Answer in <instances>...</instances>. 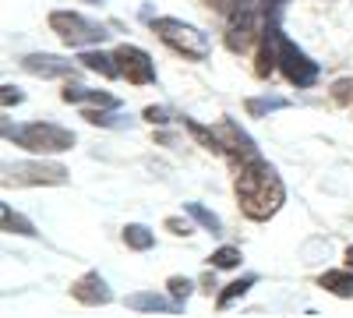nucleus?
<instances>
[{
  "instance_id": "25",
  "label": "nucleus",
  "mask_w": 353,
  "mask_h": 318,
  "mask_svg": "<svg viewBox=\"0 0 353 318\" xmlns=\"http://www.w3.org/2000/svg\"><path fill=\"white\" fill-rule=\"evenodd\" d=\"M166 230H170V234H176V237H188V234H191V223L170 216V219H166Z\"/></svg>"
},
{
  "instance_id": "7",
  "label": "nucleus",
  "mask_w": 353,
  "mask_h": 318,
  "mask_svg": "<svg viewBox=\"0 0 353 318\" xmlns=\"http://www.w3.org/2000/svg\"><path fill=\"white\" fill-rule=\"evenodd\" d=\"M113 57H117V71H121V78L128 85H152L156 81V64L141 46L124 43V46L113 50Z\"/></svg>"
},
{
  "instance_id": "22",
  "label": "nucleus",
  "mask_w": 353,
  "mask_h": 318,
  "mask_svg": "<svg viewBox=\"0 0 353 318\" xmlns=\"http://www.w3.org/2000/svg\"><path fill=\"white\" fill-rule=\"evenodd\" d=\"M166 286H170V297H173L176 304H184V301L191 297V286H194V283H191L188 276H170Z\"/></svg>"
},
{
  "instance_id": "16",
  "label": "nucleus",
  "mask_w": 353,
  "mask_h": 318,
  "mask_svg": "<svg viewBox=\"0 0 353 318\" xmlns=\"http://www.w3.org/2000/svg\"><path fill=\"white\" fill-rule=\"evenodd\" d=\"M124 244L131 248V251H149L152 244H156V234L149 226H141V223H128L124 226Z\"/></svg>"
},
{
  "instance_id": "21",
  "label": "nucleus",
  "mask_w": 353,
  "mask_h": 318,
  "mask_svg": "<svg viewBox=\"0 0 353 318\" xmlns=\"http://www.w3.org/2000/svg\"><path fill=\"white\" fill-rule=\"evenodd\" d=\"M110 106H88V110H81V117L88 121V124H99V128H121L124 121H117L113 113H106Z\"/></svg>"
},
{
  "instance_id": "24",
  "label": "nucleus",
  "mask_w": 353,
  "mask_h": 318,
  "mask_svg": "<svg viewBox=\"0 0 353 318\" xmlns=\"http://www.w3.org/2000/svg\"><path fill=\"white\" fill-rule=\"evenodd\" d=\"M332 103H339V106H350L353 103V78H339L332 85Z\"/></svg>"
},
{
  "instance_id": "23",
  "label": "nucleus",
  "mask_w": 353,
  "mask_h": 318,
  "mask_svg": "<svg viewBox=\"0 0 353 318\" xmlns=\"http://www.w3.org/2000/svg\"><path fill=\"white\" fill-rule=\"evenodd\" d=\"M283 106H286V99H279V96H272V99H251L248 113H251V117H261V113H272V110H283Z\"/></svg>"
},
{
  "instance_id": "26",
  "label": "nucleus",
  "mask_w": 353,
  "mask_h": 318,
  "mask_svg": "<svg viewBox=\"0 0 353 318\" xmlns=\"http://www.w3.org/2000/svg\"><path fill=\"white\" fill-rule=\"evenodd\" d=\"M145 121H149V124H166L170 113L163 106H145Z\"/></svg>"
},
{
  "instance_id": "28",
  "label": "nucleus",
  "mask_w": 353,
  "mask_h": 318,
  "mask_svg": "<svg viewBox=\"0 0 353 318\" xmlns=\"http://www.w3.org/2000/svg\"><path fill=\"white\" fill-rule=\"evenodd\" d=\"M209 4H212L216 11H223V14H230V11H237V8H241V0H209Z\"/></svg>"
},
{
  "instance_id": "17",
  "label": "nucleus",
  "mask_w": 353,
  "mask_h": 318,
  "mask_svg": "<svg viewBox=\"0 0 353 318\" xmlns=\"http://www.w3.org/2000/svg\"><path fill=\"white\" fill-rule=\"evenodd\" d=\"M0 219H4V230H8V234H21V237H36V226L32 223H28L21 212H14L11 206H4V209H0Z\"/></svg>"
},
{
  "instance_id": "12",
  "label": "nucleus",
  "mask_w": 353,
  "mask_h": 318,
  "mask_svg": "<svg viewBox=\"0 0 353 318\" xmlns=\"http://www.w3.org/2000/svg\"><path fill=\"white\" fill-rule=\"evenodd\" d=\"M61 99H64V103H92V106H110V110L121 106V99H117V96H110V92H96V89H81V85H71V81L61 89Z\"/></svg>"
},
{
  "instance_id": "1",
  "label": "nucleus",
  "mask_w": 353,
  "mask_h": 318,
  "mask_svg": "<svg viewBox=\"0 0 353 318\" xmlns=\"http://www.w3.org/2000/svg\"><path fill=\"white\" fill-rule=\"evenodd\" d=\"M233 195L241 201V212L254 223L272 219L283 201H286V188L279 181V173L272 163H265L261 156L237 163V177H233Z\"/></svg>"
},
{
  "instance_id": "29",
  "label": "nucleus",
  "mask_w": 353,
  "mask_h": 318,
  "mask_svg": "<svg viewBox=\"0 0 353 318\" xmlns=\"http://www.w3.org/2000/svg\"><path fill=\"white\" fill-rule=\"evenodd\" d=\"M346 266H350V269H353V244H350V248H346Z\"/></svg>"
},
{
  "instance_id": "11",
  "label": "nucleus",
  "mask_w": 353,
  "mask_h": 318,
  "mask_svg": "<svg viewBox=\"0 0 353 318\" xmlns=\"http://www.w3.org/2000/svg\"><path fill=\"white\" fill-rule=\"evenodd\" d=\"M21 68L36 78H64L71 71V61H61L53 53H28V57H21Z\"/></svg>"
},
{
  "instance_id": "10",
  "label": "nucleus",
  "mask_w": 353,
  "mask_h": 318,
  "mask_svg": "<svg viewBox=\"0 0 353 318\" xmlns=\"http://www.w3.org/2000/svg\"><path fill=\"white\" fill-rule=\"evenodd\" d=\"M71 297H74L78 304H88V308H99V304H110V301H113L110 286H106V279H103L99 272L78 276V279L71 283Z\"/></svg>"
},
{
  "instance_id": "27",
  "label": "nucleus",
  "mask_w": 353,
  "mask_h": 318,
  "mask_svg": "<svg viewBox=\"0 0 353 318\" xmlns=\"http://www.w3.org/2000/svg\"><path fill=\"white\" fill-rule=\"evenodd\" d=\"M21 103V92L14 89V85H4V106L11 110V106H18Z\"/></svg>"
},
{
  "instance_id": "20",
  "label": "nucleus",
  "mask_w": 353,
  "mask_h": 318,
  "mask_svg": "<svg viewBox=\"0 0 353 318\" xmlns=\"http://www.w3.org/2000/svg\"><path fill=\"white\" fill-rule=\"evenodd\" d=\"M241 248H233V244H223L219 251H212V269H237L241 266Z\"/></svg>"
},
{
  "instance_id": "9",
  "label": "nucleus",
  "mask_w": 353,
  "mask_h": 318,
  "mask_svg": "<svg viewBox=\"0 0 353 318\" xmlns=\"http://www.w3.org/2000/svg\"><path fill=\"white\" fill-rule=\"evenodd\" d=\"M261 36V28H258V21H254V11H233V21H230V28H226V46L233 50V53H241V50H248L254 39Z\"/></svg>"
},
{
  "instance_id": "18",
  "label": "nucleus",
  "mask_w": 353,
  "mask_h": 318,
  "mask_svg": "<svg viewBox=\"0 0 353 318\" xmlns=\"http://www.w3.org/2000/svg\"><path fill=\"white\" fill-rule=\"evenodd\" d=\"M254 286V276H244V279H233V283H226V290L216 297V308H230L233 301H241L248 290Z\"/></svg>"
},
{
  "instance_id": "2",
  "label": "nucleus",
  "mask_w": 353,
  "mask_h": 318,
  "mask_svg": "<svg viewBox=\"0 0 353 318\" xmlns=\"http://www.w3.org/2000/svg\"><path fill=\"white\" fill-rule=\"evenodd\" d=\"M4 135L14 138L21 149L36 152V156H57V152L74 149V131L57 128L50 121H32V124H25V128H4Z\"/></svg>"
},
{
  "instance_id": "6",
  "label": "nucleus",
  "mask_w": 353,
  "mask_h": 318,
  "mask_svg": "<svg viewBox=\"0 0 353 318\" xmlns=\"http://www.w3.org/2000/svg\"><path fill=\"white\" fill-rule=\"evenodd\" d=\"M279 71L286 74L290 85H297V89H307V85L318 81V64L297 43H290L283 32H279Z\"/></svg>"
},
{
  "instance_id": "15",
  "label": "nucleus",
  "mask_w": 353,
  "mask_h": 318,
  "mask_svg": "<svg viewBox=\"0 0 353 318\" xmlns=\"http://www.w3.org/2000/svg\"><path fill=\"white\" fill-rule=\"evenodd\" d=\"M128 308H134V311H173L176 301H166L156 290H141V294H131L128 297Z\"/></svg>"
},
{
  "instance_id": "4",
  "label": "nucleus",
  "mask_w": 353,
  "mask_h": 318,
  "mask_svg": "<svg viewBox=\"0 0 353 318\" xmlns=\"http://www.w3.org/2000/svg\"><path fill=\"white\" fill-rule=\"evenodd\" d=\"M46 188V184H68V166L46 163V159H21L4 163V188Z\"/></svg>"
},
{
  "instance_id": "5",
  "label": "nucleus",
  "mask_w": 353,
  "mask_h": 318,
  "mask_svg": "<svg viewBox=\"0 0 353 318\" xmlns=\"http://www.w3.org/2000/svg\"><path fill=\"white\" fill-rule=\"evenodd\" d=\"M50 28L68 46H96V43L106 39V28L99 21H92V18L78 14V11H53L50 14Z\"/></svg>"
},
{
  "instance_id": "19",
  "label": "nucleus",
  "mask_w": 353,
  "mask_h": 318,
  "mask_svg": "<svg viewBox=\"0 0 353 318\" xmlns=\"http://www.w3.org/2000/svg\"><path fill=\"white\" fill-rule=\"evenodd\" d=\"M184 209H188V216H191V219H198L205 230H212V234H223V219H219L216 212H209L205 206H198V201H188Z\"/></svg>"
},
{
  "instance_id": "3",
  "label": "nucleus",
  "mask_w": 353,
  "mask_h": 318,
  "mask_svg": "<svg viewBox=\"0 0 353 318\" xmlns=\"http://www.w3.org/2000/svg\"><path fill=\"white\" fill-rule=\"evenodd\" d=\"M152 32H156L170 50L184 53L188 61H205V57H209V50H212V43L205 39L201 28H194V25H188V21H181V18H156V21H152Z\"/></svg>"
},
{
  "instance_id": "30",
  "label": "nucleus",
  "mask_w": 353,
  "mask_h": 318,
  "mask_svg": "<svg viewBox=\"0 0 353 318\" xmlns=\"http://www.w3.org/2000/svg\"><path fill=\"white\" fill-rule=\"evenodd\" d=\"M88 4H103V0H88Z\"/></svg>"
},
{
  "instance_id": "13",
  "label": "nucleus",
  "mask_w": 353,
  "mask_h": 318,
  "mask_svg": "<svg viewBox=\"0 0 353 318\" xmlns=\"http://www.w3.org/2000/svg\"><path fill=\"white\" fill-rule=\"evenodd\" d=\"M318 286L332 297H343V301H353V269H332V272H321Z\"/></svg>"
},
{
  "instance_id": "14",
  "label": "nucleus",
  "mask_w": 353,
  "mask_h": 318,
  "mask_svg": "<svg viewBox=\"0 0 353 318\" xmlns=\"http://www.w3.org/2000/svg\"><path fill=\"white\" fill-rule=\"evenodd\" d=\"M78 64L85 71H92V74H103V78H121V71H117V57L103 53V50H85L78 57Z\"/></svg>"
},
{
  "instance_id": "8",
  "label": "nucleus",
  "mask_w": 353,
  "mask_h": 318,
  "mask_svg": "<svg viewBox=\"0 0 353 318\" xmlns=\"http://www.w3.org/2000/svg\"><path fill=\"white\" fill-rule=\"evenodd\" d=\"M276 68H279V25H276V14H272L269 25H265V28H261V36H258L254 74H258V78H269Z\"/></svg>"
}]
</instances>
